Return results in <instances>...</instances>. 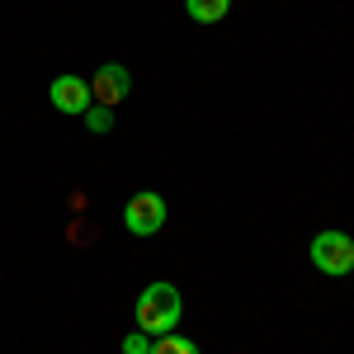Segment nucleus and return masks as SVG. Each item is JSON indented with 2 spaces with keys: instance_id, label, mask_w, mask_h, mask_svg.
Returning <instances> with one entry per match:
<instances>
[{
  "instance_id": "nucleus-7",
  "label": "nucleus",
  "mask_w": 354,
  "mask_h": 354,
  "mask_svg": "<svg viewBox=\"0 0 354 354\" xmlns=\"http://www.w3.org/2000/svg\"><path fill=\"white\" fill-rule=\"evenodd\" d=\"M151 354H198V345H194L189 335L165 330V335H156V340H151Z\"/></svg>"
},
{
  "instance_id": "nucleus-2",
  "label": "nucleus",
  "mask_w": 354,
  "mask_h": 354,
  "mask_svg": "<svg viewBox=\"0 0 354 354\" xmlns=\"http://www.w3.org/2000/svg\"><path fill=\"white\" fill-rule=\"evenodd\" d=\"M312 265L330 279H345L354 270V236L345 232H322L317 241H312Z\"/></svg>"
},
{
  "instance_id": "nucleus-4",
  "label": "nucleus",
  "mask_w": 354,
  "mask_h": 354,
  "mask_svg": "<svg viewBox=\"0 0 354 354\" xmlns=\"http://www.w3.org/2000/svg\"><path fill=\"white\" fill-rule=\"evenodd\" d=\"M128 90H133V76H128V66H118V62H104L100 71H95V81H90V95H95V104H123L128 100Z\"/></svg>"
},
{
  "instance_id": "nucleus-9",
  "label": "nucleus",
  "mask_w": 354,
  "mask_h": 354,
  "mask_svg": "<svg viewBox=\"0 0 354 354\" xmlns=\"http://www.w3.org/2000/svg\"><path fill=\"white\" fill-rule=\"evenodd\" d=\"M123 354H151V335H147V330L123 335Z\"/></svg>"
},
{
  "instance_id": "nucleus-6",
  "label": "nucleus",
  "mask_w": 354,
  "mask_h": 354,
  "mask_svg": "<svg viewBox=\"0 0 354 354\" xmlns=\"http://www.w3.org/2000/svg\"><path fill=\"white\" fill-rule=\"evenodd\" d=\"M185 10H189L194 24H218V19H227L232 0H185Z\"/></svg>"
},
{
  "instance_id": "nucleus-3",
  "label": "nucleus",
  "mask_w": 354,
  "mask_h": 354,
  "mask_svg": "<svg viewBox=\"0 0 354 354\" xmlns=\"http://www.w3.org/2000/svg\"><path fill=\"white\" fill-rule=\"evenodd\" d=\"M123 227L133 232V236H156L165 227V198L161 194H133L128 198V208H123Z\"/></svg>"
},
{
  "instance_id": "nucleus-8",
  "label": "nucleus",
  "mask_w": 354,
  "mask_h": 354,
  "mask_svg": "<svg viewBox=\"0 0 354 354\" xmlns=\"http://www.w3.org/2000/svg\"><path fill=\"white\" fill-rule=\"evenodd\" d=\"M81 118H85V128H90V133H109V128H113V109H104V104H90Z\"/></svg>"
},
{
  "instance_id": "nucleus-5",
  "label": "nucleus",
  "mask_w": 354,
  "mask_h": 354,
  "mask_svg": "<svg viewBox=\"0 0 354 354\" xmlns=\"http://www.w3.org/2000/svg\"><path fill=\"white\" fill-rule=\"evenodd\" d=\"M48 100H53L62 113H85L90 104H95V95H90V81H81V76H57L53 90H48Z\"/></svg>"
},
{
  "instance_id": "nucleus-1",
  "label": "nucleus",
  "mask_w": 354,
  "mask_h": 354,
  "mask_svg": "<svg viewBox=\"0 0 354 354\" xmlns=\"http://www.w3.org/2000/svg\"><path fill=\"white\" fill-rule=\"evenodd\" d=\"M133 312H137V330H147V335L156 340V335L180 326L185 302H180V288H175V283H147V288L137 293Z\"/></svg>"
}]
</instances>
